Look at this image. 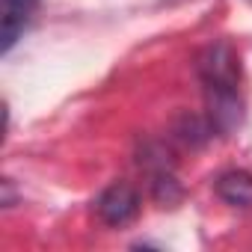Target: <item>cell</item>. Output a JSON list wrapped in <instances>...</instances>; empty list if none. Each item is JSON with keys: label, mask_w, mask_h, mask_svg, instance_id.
I'll return each mask as SVG.
<instances>
[{"label": "cell", "mask_w": 252, "mask_h": 252, "mask_svg": "<svg viewBox=\"0 0 252 252\" xmlns=\"http://www.w3.org/2000/svg\"><path fill=\"white\" fill-rule=\"evenodd\" d=\"M160 6H181V3H190V0H158Z\"/></svg>", "instance_id": "cell-5"}, {"label": "cell", "mask_w": 252, "mask_h": 252, "mask_svg": "<svg viewBox=\"0 0 252 252\" xmlns=\"http://www.w3.org/2000/svg\"><path fill=\"white\" fill-rule=\"evenodd\" d=\"M95 211L101 217V222L113 225V228H122L137 220L140 214V193L134 184L128 181H113L95 202Z\"/></svg>", "instance_id": "cell-2"}, {"label": "cell", "mask_w": 252, "mask_h": 252, "mask_svg": "<svg viewBox=\"0 0 252 252\" xmlns=\"http://www.w3.org/2000/svg\"><path fill=\"white\" fill-rule=\"evenodd\" d=\"M36 3L39 0H3V27H0V48L3 54H9L15 48V42L24 36V30L30 27L33 15H36Z\"/></svg>", "instance_id": "cell-3"}, {"label": "cell", "mask_w": 252, "mask_h": 252, "mask_svg": "<svg viewBox=\"0 0 252 252\" xmlns=\"http://www.w3.org/2000/svg\"><path fill=\"white\" fill-rule=\"evenodd\" d=\"M217 196L231 208H252V175L243 169L222 172L217 178Z\"/></svg>", "instance_id": "cell-4"}, {"label": "cell", "mask_w": 252, "mask_h": 252, "mask_svg": "<svg viewBox=\"0 0 252 252\" xmlns=\"http://www.w3.org/2000/svg\"><path fill=\"white\" fill-rule=\"evenodd\" d=\"M199 80L208 98L211 131L231 134L243 122V101H240V57L231 42L217 39L211 42L196 63Z\"/></svg>", "instance_id": "cell-1"}]
</instances>
